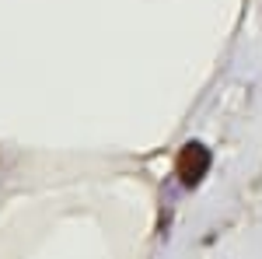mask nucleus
Wrapping results in <instances>:
<instances>
[{
	"label": "nucleus",
	"instance_id": "obj_1",
	"mask_svg": "<svg viewBox=\"0 0 262 259\" xmlns=\"http://www.w3.org/2000/svg\"><path fill=\"white\" fill-rule=\"evenodd\" d=\"M206 168H210V151L203 147V144H185L179 151V161H175V172H179L182 186H196V182L206 175Z\"/></svg>",
	"mask_w": 262,
	"mask_h": 259
}]
</instances>
